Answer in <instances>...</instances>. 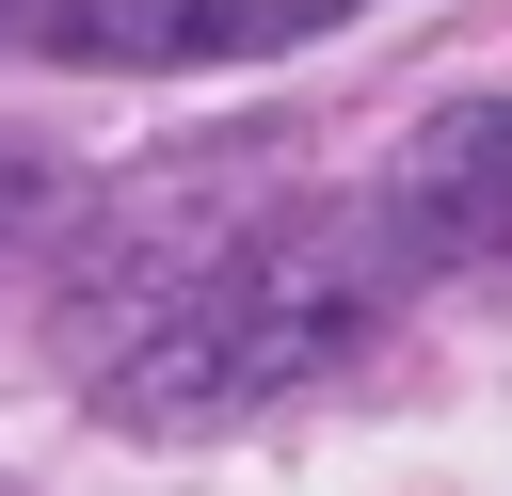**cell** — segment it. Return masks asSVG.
Here are the masks:
<instances>
[{"label": "cell", "mask_w": 512, "mask_h": 496, "mask_svg": "<svg viewBox=\"0 0 512 496\" xmlns=\"http://www.w3.org/2000/svg\"><path fill=\"white\" fill-rule=\"evenodd\" d=\"M64 224H80V176H64L48 144H0V272H32Z\"/></svg>", "instance_id": "277c9868"}, {"label": "cell", "mask_w": 512, "mask_h": 496, "mask_svg": "<svg viewBox=\"0 0 512 496\" xmlns=\"http://www.w3.org/2000/svg\"><path fill=\"white\" fill-rule=\"evenodd\" d=\"M0 496H16V480H0Z\"/></svg>", "instance_id": "5b68a950"}, {"label": "cell", "mask_w": 512, "mask_h": 496, "mask_svg": "<svg viewBox=\"0 0 512 496\" xmlns=\"http://www.w3.org/2000/svg\"><path fill=\"white\" fill-rule=\"evenodd\" d=\"M352 0H0V64H256V48H304L336 32Z\"/></svg>", "instance_id": "7a4b0ae2"}, {"label": "cell", "mask_w": 512, "mask_h": 496, "mask_svg": "<svg viewBox=\"0 0 512 496\" xmlns=\"http://www.w3.org/2000/svg\"><path fill=\"white\" fill-rule=\"evenodd\" d=\"M384 304H416L400 240L368 192H320V208H272L208 256L160 272V304L128 320V352L96 368V400L128 432H224V416H272L304 400L320 368H352L384 336Z\"/></svg>", "instance_id": "6da1fadb"}, {"label": "cell", "mask_w": 512, "mask_h": 496, "mask_svg": "<svg viewBox=\"0 0 512 496\" xmlns=\"http://www.w3.org/2000/svg\"><path fill=\"white\" fill-rule=\"evenodd\" d=\"M368 208H384V240H400L416 288H432V272H496V256H512V96H448V112L368 176Z\"/></svg>", "instance_id": "3957f363"}]
</instances>
